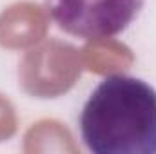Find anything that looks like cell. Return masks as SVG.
Instances as JSON below:
<instances>
[{"label": "cell", "mask_w": 156, "mask_h": 154, "mask_svg": "<svg viewBox=\"0 0 156 154\" xmlns=\"http://www.w3.org/2000/svg\"><path fill=\"white\" fill-rule=\"evenodd\" d=\"M80 136L94 154H156V89L129 75L105 76L80 113Z\"/></svg>", "instance_id": "6da1fadb"}, {"label": "cell", "mask_w": 156, "mask_h": 154, "mask_svg": "<svg viewBox=\"0 0 156 154\" xmlns=\"http://www.w3.org/2000/svg\"><path fill=\"white\" fill-rule=\"evenodd\" d=\"M145 0H45L47 15L69 35L85 40L113 38L140 15Z\"/></svg>", "instance_id": "7a4b0ae2"}]
</instances>
